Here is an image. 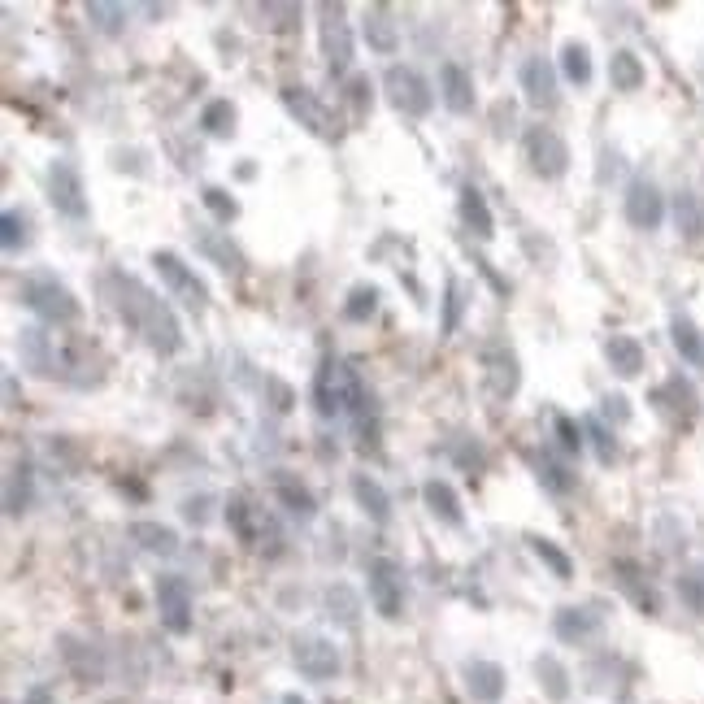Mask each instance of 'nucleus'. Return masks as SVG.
Instances as JSON below:
<instances>
[{
	"label": "nucleus",
	"instance_id": "nucleus-18",
	"mask_svg": "<svg viewBox=\"0 0 704 704\" xmlns=\"http://www.w3.org/2000/svg\"><path fill=\"white\" fill-rule=\"evenodd\" d=\"M18 352H22V361L35 370V374H57V348H53V339H48L44 331H22L18 335Z\"/></svg>",
	"mask_w": 704,
	"mask_h": 704
},
{
	"label": "nucleus",
	"instance_id": "nucleus-24",
	"mask_svg": "<svg viewBox=\"0 0 704 704\" xmlns=\"http://www.w3.org/2000/svg\"><path fill=\"white\" fill-rule=\"evenodd\" d=\"M605 357H609V366L618 370L622 379H631V374L644 370V348H639L631 335H613L609 348H605Z\"/></svg>",
	"mask_w": 704,
	"mask_h": 704
},
{
	"label": "nucleus",
	"instance_id": "nucleus-11",
	"mask_svg": "<svg viewBox=\"0 0 704 704\" xmlns=\"http://www.w3.org/2000/svg\"><path fill=\"white\" fill-rule=\"evenodd\" d=\"M322 53H326V70L348 74V66H352V31H348L344 9H339V5H322Z\"/></svg>",
	"mask_w": 704,
	"mask_h": 704
},
{
	"label": "nucleus",
	"instance_id": "nucleus-5",
	"mask_svg": "<svg viewBox=\"0 0 704 704\" xmlns=\"http://www.w3.org/2000/svg\"><path fill=\"white\" fill-rule=\"evenodd\" d=\"M366 587H370V605L383 618H400L405 613V570L392 557H374L366 570Z\"/></svg>",
	"mask_w": 704,
	"mask_h": 704
},
{
	"label": "nucleus",
	"instance_id": "nucleus-16",
	"mask_svg": "<svg viewBox=\"0 0 704 704\" xmlns=\"http://www.w3.org/2000/svg\"><path fill=\"white\" fill-rule=\"evenodd\" d=\"M626 218L639 231H652L661 218H665V200L652 183H631V192H626Z\"/></svg>",
	"mask_w": 704,
	"mask_h": 704
},
{
	"label": "nucleus",
	"instance_id": "nucleus-42",
	"mask_svg": "<svg viewBox=\"0 0 704 704\" xmlns=\"http://www.w3.org/2000/svg\"><path fill=\"white\" fill-rule=\"evenodd\" d=\"M461 309H465V300H461V283L452 279L448 283V313H444V335L457 331V322H461Z\"/></svg>",
	"mask_w": 704,
	"mask_h": 704
},
{
	"label": "nucleus",
	"instance_id": "nucleus-35",
	"mask_svg": "<svg viewBox=\"0 0 704 704\" xmlns=\"http://www.w3.org/2000/svg\"><path fill=\"white\" fill-rule=\"evenodd\" d=\"M674 344H678V352H683L691 366H700V361H704V344H700L696 326H691L687 318H678V322H674Z\"/></svg>",
	"mask_w": 704,
	"mask_h": 704
},
{
	"label": "nucleus",
	"instance_id": "nucleus-8",
	"mask_svg": "<svg viewBox=\"0 0 704 704\" xmlns=\"http://www.w3.org/2000/svg\"><path fill=\"white\" fill-rule=\"evenodd\" d=\"M292 661H296V670L309 678V683H331V678L339 674V648L331 644V639H322V635H296V644H292Z\"/></svg>",
	"mask_w": 704,
	"mask_h": 704
},
{
	"label": "nucleus",
	"instance_id": "nucleus-36",
	"mask_svg": "<svg viewBox=\"0 0 704 704\" xmlns=\"http://www.w3.org/2000/svg\"><path fill=\"white\" fill-rule=\"evenodd\" d=\"M200 200H205V209H209L218 222H231L235 213H240V205H235L231 192H222V187H205V192H200Z\"/></svg>",
	"mask_w": 704,
	"mask_h": 704
},
{
	"label": "nucleus",
	"instance_id": "nucleus-2",
	"mask_svg": "<svg viewBox=\"0 0 704 704\" xmlns=\"http://www.w3.org/2000/svg\"><path fill=\"white\" fill-rule=\"evenodd\" d=\"M313 405H318L322 418H335V413H348V409L366 413L370 396H366V383L357 379V370L335 361V357H326L318 379H313Z\"/></svg>",
	"mask_w": 704,
	"mask_h": 704
},
{
	"label": "nucleus",
	"instance_id": "nucleus-22",
	"mask_svg": "<svg viewBox=\"0 0 704 704\" xmlns=\"http://www.w3.org/2000/svg\"><path fill=\"white\" fill-rule=\"evenodd\" d=\"M422 500H426V509H431L439 522L461 526V500H457V492H452L444 479H426L422 483Z\"/></svg>",
	"mask_w": 704,
	"mask_h": 704
},
{
	"label": "nucleus",
	"instance_id": "nucleus-37",
	"mask_svg": "<svg viewBox=\"0 0 704 704\" xmlns=\"http://www.w3.org/2000/svg\"><path fill=\"white\" fill-rule=\"evenodd\" d=\"M87 18H92L105 35H118L122 31V18H127V9H122V5H92V9H87Z\"/></svg>",
	"mask_w": 704,
	"mask_h": 704
},
{
	"label": "nucleus",
	"instance_id": "nucleus-34",
	"mask_svg": "<svg viewBox=\"0 0 704 704\" xmlns=\"http://www.w3.org/2000/svg\"><path fill=\"white\" fill-rule=\"evenodd\" d=\"M531 548H535V557L544 561V565H548V570L557 574V578H570V574H574L570 557H565V552H561L557 544H552V539H544V535H531Z\"/></svg>",
	"mask_w": 704,
	"mask_h": 704
},
{
	"label": "nucleus",
	"instance_id": "nucleus-25",
	"mask_svg": "<svg viewBox=\"0 0 704 704\" xmlns=\"http://www.w3.org/2000/svg\"><path fill=\"white\" fill-rule=\"evenodd\" d=\"M535 678H539V687L548 691V700L561 704L565 696H570V670H565L557 657H539L535 661Z\"/></svg>",
	"mask_w": 704,
	"mask_h": 704
},
{
	"label": "nucleus",
	"instance_id": "nucleus-3",
	"mask_svg": "<svg viewBox=\"0 0 704 704\" xmlns=\"http://www.w3.org/2000/svg\"><path fill=\"white\" fill-rule=\"evenodd\" d=\"M18 296L22 305L35 309L44 322H74L79 318V300L70 296V287H61L53 274H27L18 283Z\"/></svg>",
	"mask_w": 704,
	"mask_h": 704
},
{
	"label": "nucleus",
	"instance_id": "nucleus-19",
	"mask_svg": "<svg viewBox=\"0 0 704 704\" xmlns=\"http://www.w3.org/2000/svg\"><path fill=\"white\" fill-rule=\"evenodd\" d=\"M366 44L374 48V53H396V44H400V31H396V22H392V9L387 5H374V9H366Z\"/></svg>",
	"mask_w": 704,
	"mask_h": 704
},
{
	"label": "nucleus",
	"instance_id": "nucleus-44",
	"mask_svg": "<svg viewBox=\"0 0 704 704\" xmlns=\"http://www.w3.org/2000/svg\"><path fill=\"white\" fill-rule=\"evenodd\" d=\"M592 439H596V448H600V461H613V457H618V444H613L609 431H605L600 422H592Z\"/></svg>",
	"mask_w": 704,
	"mask_h": 704
},
{
	"label": "nucleus",
	"instance_id": "nucleus-33",
	"mask_svg": "<svg viewBox=\"0 0 704 704\" xmlns=\"http://www.w3.org/2000/svg\"><path fill=\"white\" fill-rule=\"evenodd\" d=\"M561 70H565V79H570V83L583 87L587 79H592V57H587V48H583V44H565Z\"/></svg>",
	"mask_w": 704,
	"mask_h": 704
},
{
	"label": "nucleus",
	"instance_id": "nucleus-6",
	"mask_svg": "<svg viewBox=\"0 0 704 704\" xmlns=\"http://www.w3.org/2000/svg\"><path fill=\"white\" fill-rule=\"evenodd\" d=\"M383 87H387V100H392L400 113H409V118H422V113H431V105H435V92L426 87V79L413 66H392L383 74Z\"/></svg>",
	"mask_w": 704,
	"mask_h": 704
},
{
	"label": "nucleus",
	"instance_id": "nucleus-14",
	"mask_svg": "<svg viewBox=\"0 0 704 704\" xmlns=\"http://www.w3.org/2000/svg\"><path fill=\"white\" fill-rule=\"evenodd\" d=\"M461 678H465V691L479 704H496L505 696V670H500L496 661H465Z\"/></svg>",
	"mask_w": 704,
	"mask_h": 704
},
{
	"label": "nucleus",
	"instance_id": "nucleus-1",
	"mask_svg": "<svg viewBox=\"0 0 704 704\" xmlns=\"http://www.w3.org/2000/svg\"><path fill=\"white\" fill-rule=\"evenodd\" d=\"M122 296H118V313L127 318L135 331L148 335V344H153L157 352H179L183 348V335H179V322H174V313L166 300H157L153 292H144L135 279H122Z\"/></svg>",
	"mask_w": 704,
	"mask_h": 704
},
{
	"label": "nucleus",
	"instance_id": "nucleus-43",
	"mask_svg": "<svg viewBox=\"0 0 704 704\" xmlns=\"http://www.w3.org/2000/svg\"><path fill=\"white\" fill-rule=\"evenodd\" d=\"M557 435H561V448H565V452H578V448H583V435H578V426L565 418V413H557Z\"/></svg>",
	"mask_w": 704,
	"mask_h": 704
},
{
	"label": "nucleus",
	"instance_id": "nucleus-31",
	"mask_svg": "<svg viewBox=\"0 0 704 704\" xmlns=\"http://www.w3.org/2000/svg\"><path fill=\"white\" fill-rule=\"evenodd\" d=\"M200 127H205V135H231L235 131V105L231 100H209V105L200 109Z\"/></svg>",
	"mask_w": 704,
	"mask_h": 704
},
{
	"label": "nucleus",
	"instance_id": "nucleus-32",
	"mask_svg": "<svg viewBox=\"0 0 704 704\" xmlns=\"http://www.w3.org/2000/svg\"><path fill=\"white\" fill-rule=\"evenodd\" d=\"M27 505H31V470L27 465H14V470H9V487H5V509L27 513Z\"/></svg>",
	"mask_w": 704,
	"mask_h": 704
},
{
	"label": "nucleus",
	"instance_id": "nucleus-12",
	"mask_svg": "<svg viewBox=\"0 0 704 704\" xmlns=\"http://www.w3.org/2000/svg\"><path fill=\"white\" fill-rule=\"evenodd\" d=\"M518 83L526 92V105H535V109L557 105V70H552L544 57H526L518 70Z\"/></svg>",
	"mask_w": 704,
	"mask_h": 704
},
{
	"label": "nucleus",
	"instance_id": "nucleus-30",
	"mask_svg": "<svg viewBox=\"0 0 704 704\" xmlns=\"http://www.w3.org/2000/svg\"><path fill=\"white\" fill-rule=\"evenodd\" d=\"M374 309H379V287H370V283L352 287L348 300H344V318L348 322H370Z\"/></svg>",
	"mask_w": 704,
	"mask_h": 704
},
{
	"label": "nucleus",
	"instance_id": "nucleus-41",
	"mask_svg": "<svg viewBox=\"0 0 704 704\" xmlns=\"http://www.w3.org/2000/svg\"><path fill=\"white\" fill-rule=\"evenodd\" d=\"M344 100L352 105V118H366V109H370V79H352L348 83V92H344Z\"/></svg>",
	"mask_w": 704,
	"mask_h": 704
},
{
	"label": "nucleus",
	"instance_id": "nucleus-21",
	"mask_svg": "<svg viewBox=\"0 0 704 704\" xmlns=\"http://www.w3.org/2000/svg\"><path fill=\"white\" fill-rule=\"evenodd\" d=\"M461 222L470 226L479 240H492L496 235V218H492V209H487L479 187H461Z\"/></svg>",
	"mask_w": 704,
	"mask_h": 704
},
{
	"label": "nucleus",
	"instance_id": "nucleus-46",
	"mask_svg": "<svg viewBox=\"0 0 704 704\" xmlns=\"http://www.w3.org/2000/svg\"><path fill=\"white\" fill-rule=\"evenodd\" d=\"M283 704H305V700H300V696H283Z\"/></svg>",
	"mask_w": 704,
	"mask_h": 704
},
{
	"label": "nucleus",
	"instance_id": "nucleus-38",
	"mask_svg": "<svg viewBox=\"0 0 704 704\" xmlns=\"http://www.w3.org/2000/svg\"><path fill=\"white\" fill-rule=\"evenodd\" d=\"M539 479H544L548 487H552V492H570V487H574V474L570 470H565V465H557V461H539Z\"/></svg>",
	"mask_w": 704,
	"mask_h": 704
},
{
	"label": "nucleus",
	"instance_id": "nucleus-4",
	"mask_svg": "<svg viewBox=\"0 0 704 704\" xmlns=\"http://www.w3.org/2000/svg\"><path fill=\"white\" fill-rule=\"evenodd\" d=\"M153 270L161 274V283L170 287V296L174 300H183L192 313H205L209 309V292H205V283L196 279V270L192 266H183V257L179 253H153Z\"/></svg>",
	"mask_w": 704,
	"mask_h": 704
},
{
	"label": "nucleus",
	"instance_id": "nucleus-29",
	"mask_svg": "<svg viewBox=\"0 0 704 704\" xmlns=\"http://www.w3.org/2000/svg\"><path fill=\"white\" fill-rule=\"evenodd\" d=\"M200 253H209L213 261H218V266L226 270V274H240L244 270V257H240V248H235V244H226L222 240V235H213V231H205V235H200Z\"/></svg>",
	"mask_w": 704,
	"mask_h": 704
},
{
	"label": "nucleus",
	"instance_id": "nucleus-39",
	"mask_svg": "<svg viewBox=\"0 0 704 704\" xmlns=\"http://www.w3.org/2000/svg\"><path fill=\"white\" fill-rule=\"evenodd\" d=\"M0 226H5V248H9V253H14L18 244H27V218H22L18 209H5Z\"/></svg>",
	"mask_w": 704,
	"mask_h": 704
},
{
	"label": "nucleus",
	"instance_id": "nucleus-10",
	"mask_svg": "<svg viewBox=\"0 0 704 704\" xmlns=\"http://www.w3.org/2000/svg\"><path fill=\"white\" fill-rule=\"evenodd\" d=\"M48 200H53L57 213L66 218H87V192H83V179L70 161H53L48 166Z\"/></svg>",
	"mask_w": 704,
	"mask_h": 704
},
{
	"label": "nucleus",
	"instance_id": "nucleus-7",
	"mask_svg": "<svg viewBox=\"0 0 704 704\" xmlns=\"http://www.w3.org/2000/svg\"><path fill=\"white\" fill-rule=\"evenodd\" d=\"M522 153L526 161H531L535 174H544V179H557V174H565V166H570V148H565V140L552 127H531L522 135Z\"/></svg>",
	"mask_w": 704,
	"mask_h": 704
},
{
	"label": "nucleus",
	"instance_id": "nucleus-45",
	"mask_svg": "<svg viewBox=\"0 0 704 704\" xmlns=\"http://www.w3.org/2000/svg\"><path fill=\"white\" fill-rule=\"evenodd\" d=\"M22 704H57V696L48 687H31L27 696H22Z\"/></svg>",
	"mask_w": 704,
	"mask_h": 704
},
{
	"label": "nucleus",
	"instance_id": "nucleus-28",
	"mask_svg": "<svg viewBox=\"0 0 704 704\" xmlns=\"http://www.w3.org/2000/svg\"><path fill=\"white\" fill-rule=\"evenodd\" d=\"M609 79H613V87H622V92H635L639 83H644V66H639V57L635 53H613V61H609Z\"/></svg>",
	"mask_w": 704,
	"mask_h": 704
},
{
	"label": "nucleus",
	"instance_id": "nucleus-26",
	"mask_svg": "<svg viewBox=\"0 0 704 704\" xmlns=\"http://www.w3.org/2000/svg\"><path fill=\"white\" fill-rule=\"evenodd\" d=\"M226 522L231 531L244 539V544H257V522H261V509H253L244 496H231L226 500Z\"/></svg>",
	"mask_w": 704,
	"mask_h": 704
},
{
	"label": "nucleus",
	"instance_id": "nucleus-20",
	"mask_svg": "<svg viewBox=\"0 0 704 704\" xmlns=\"http://www.w3.org/2000/svg\"><path fill=\"white\" fill-rule=\"evenodd\" d=\"M274 496L287 505V513H296V518H313L318 513V500H313V492L305 483H296V474H287V470H279L274 474Z\"/></svg>",
	"mask_w": 704,
	"mask_h": 704
},
{
	"label": "nucleus",
	"instance_id": "nucleus-17",
	"mask_svg": "<svg viewBox=\"0 0 704 704\" xmlns=\"http://www.w3.org/2000/svg\"><path fill=\"white\" fill-rule=\"evenodd\" d=\"M552 631H557L561 644H587L596 631H600V613L596 609H557V618H552Z\"/></svg>",
	"mask_w": 704,
	"mask_h": 704
},
{
	"label": "nucleus",
	"instance_id": "nucleus-13",
	"mask_svg": "<svg viewBox=\"0 0 704 704\" xmlns=\"http://www.w3.org/2000/svg\"><path fill=\"white\" fill-rule=\"evenodd\" d=\"M283 105L300 118V127H309L313 135H322V140H331L339 131V127H331V109H326L309 87H283Z\"/></svg>",
	"mask_w": 704,
	"mask_h": 704
},
{
	"label": "nucleus",
	"instance_id": "nucleus-9",
	"mask_svg": "<svg viewBox=\"0 0 704 704\" xmlns=\"http://www.w3.org/2000/svg\"><path fill=\"white\" fill-rule=\"evenodd\" d=\"M157 609H161V626L170 635H187L192 631V587L179 574L157 578Z\"/></svg>",
	"mask_w": 704,
	"mask_h": 704
},
{
	"label": "nucleus",
	"instance_id": "nucleus-23",
	"mask_svg": "<svg viewBox=\"0 0 704 704\" xmlns=\"http://www.w3.org/2000/svg\"><path fill=\"white\" fill-rule=\"evenodd\" d=\"M352 496H357V505L366 509V518H374V522L392 518V500H387V492L370 479V474H357V479H352Z\"/></svg>",
	"mask_w": 704,
	"mask_h": 704
},
{
	"label": "nucleus",
	"instance_id": "nucleus-27",
	"mask_svg": "<svg viewBox=\"0 0 704 704\" xmlns=\"http://www.w3.org/2000/svg\"><path fill=\"white\" fill-rule=\"evenodd\" d=\"M131 539L140 548H148V552H179V535L170 531V526H157V522H135L131 526Z\"/></svg>",
	"mask_w": 704,
	"mask_h": 704
},
{
	"label": "nucleus",
	"instance_id": "nucleus-40",
	"mask_svg": "<svg viewBox=\"0 0 704 704\" xmlns=\"http://www.w3.org/2000/svg\"><path fill=\"white\" fill-rule=\"evenodd\" d=\"M326 605H331V613L339 609V622H344V626L357 622V600H352L348 587H331V596H326Z\"/></svg>",
	"mask_w": 704,
	"mask_h": 704
},
{
	"label": "nucleus",
	"instance_id": "nucleus-15",
	"mask_svg": "<svg viewBox=\"0 0 704 704\" xmlns=\"http://www.w3.org/2000/svg\"><path fill=\"white\" fill-rule=\"evenodd\" d=\"M439 100H444L452 113H470L474 109V79H470V70L457 66V61H444V66H439Z\"/></svg>",
	"mask_w": 704,
	"mask_h": 704
}]
</instances>
